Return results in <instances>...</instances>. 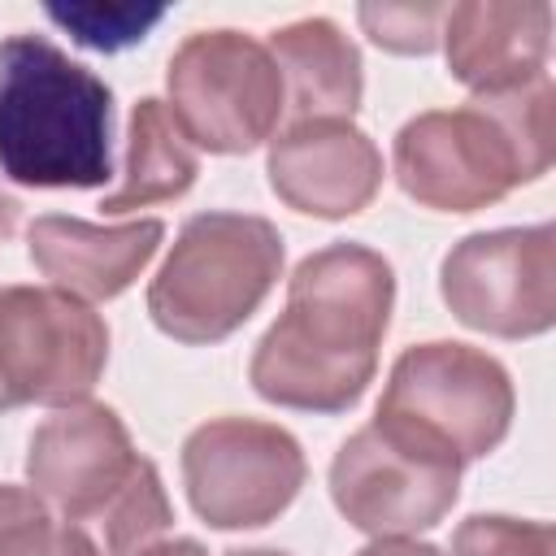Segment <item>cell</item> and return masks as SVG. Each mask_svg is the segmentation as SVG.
I'll return each instance as SVG.
<instances>
[{
    "mask_svg": "<svg viewBox=\"0 0 556 556\" xmlns=\"http://www.w3.org/2000/svg\"><path fill=\"white\" fill-rule=\"evenodd\" d=\"M226 556H282V552H226Z\"/></svg>",
    "mask_w": 556,
    "mask_h": 556,
    "instance_id": "d4e9b609",
    "label": "cell"
},
{
    "mask_svg": "<svg viewBox=\"0 0 556 556\" xmlns=\"http://www.w3.org/2000/svg\"><path fill=\"white\" fill-rule=\"evenodd\" d=\"M269 56L282 74V91H291V109L300 122L317 117H352L361 104V52L356 43L326 17H304L269 39Z\"/></svg>",
    "mask_w": 556,
    "mask_h": 556,
    "instance_id": "9a60e30c",
    "label": "cell"
},
{
    "mask_svg": "<svg viewBox=\"0 0 556 556\" xmlns=\"http://www.w3.org/2000/svg\"><path fill=\"white\" fill-rule=\"evenodd\" d=\"M48 17L70 30L74 43L96 48V52H117L139 43L165 9H139V4H48Z\"/></svg>",
    "mask_w": 556,
    "mask_h": 556,
    "instance_id": "d6986e66",
    "label": "cell"
},
{
    "mask_svg": "<svg viewBox=\"0 0 556 556\" xmlns=\"http://www.w3.org/2000/svg\"><path fill=\"white\" fill-rule=\"evenodd\" d=\"M195 182V152L161 100H139L126 135L122 182L104 195V213H130L156 200H174Z\"/></svg>",
    "mask_w": 556,
    "mask_h": 556,
    "instance_id": "2e32d148",
    "label": "cell"
},
{
    "mask_svg": "<svg viewBox=\"0 0 556 556\" xmlns=\"http://www.w3.org/2000/svg\"><path fill=\"white\" fill-rule=\"evenodd\" d=\"M182 478L191 508L217 530H248L274 521L304 482L300 443L252 417L204 421L182 447Z\"/></svg>",
    "mask_w": 556,
    "mask_h": 556,
    "instance_id": "9c48e42d",
    "label": "cell"
},
{
    "mask_svg": "<svg viewBox=\"0 0 556 556\" xmlns=\"http://www.w3.org/2000/svg\"><path fill=\"white\" fill-rule=\"evenodd\" d=\"M552 161V83L547 74L473 96L452 113H421L395 135L400 187L443 213L495 204L517 182H530Z\"/></svg>",
    "mask_w": 556,
    "mask_h": 556,
    "instance_id": "7a4b0ae2",
    "label": "cell"
},
{
    "mask_svg": "<svg viewBox=\"0 0 556 556\" xmlns=\"http://www.w3.org/2000/svg\"><path fill=\"white\" fill-rule=\"evenodd\" d=\"M361 556H443L430 543H408V539H378L374 547H365Z\"/></svg>",
    "mask_w": 556,
    "mask_h": 556,
    "instance_id": "7402d4cb",
    "label": "cell"
},
{
    "mask_svg": "<svg viewBox=\"0 0 556 556\" xmlns=\"http://www.w3.org/2000/svg\"><path fill=\"white\" fill-rule=\"evenodd\" d=\"M547 35H552V9L543 0H521V4L469 0L447 9L443 17L452 78L473 87V96H495L543 78Z\"/></svg>",
    "mask_w": 556,
    "mask_h": 556,
    "instance_id": "4fadbf2b",
    "label": "cell"
},
{
    "mask_svg": "<svg viewBox=\"0 0 556 556\" xmlns=\"http://www.w3.org/2000/svg\"><path fill=\"white\" fill-rule=\"evenodd\" d=\"M109 361V330L91 304L56 287H0V413L78 404Z\"/></svg>",
    "mask_w": 556,
    "mask_h": 556,
    "instance_id": "52a82bcc",
    "label": "cell"
},
{
    "mask_svg": "<svg viewBox=\"0 0 556 556\" xmlns=\"http://www.w3.org/2000/svg\"><path fill=\"white\" fill-rule=\"evenodd\" d=\"M378 417L413 426L460 460H473L508 434L513 382L486 352L465 343H421L395 361Z\"/></svg>",
    "mask_w": 556,
    "mask_h": 556,
    "instance_id": "ba28073f",
    "label": "cell"
},
{
    "mask_svg": "<svg viewBox=\"0 0 556 556\" xmlns=\"http://www.w3.org/2000/svg\"><path fill=\"white\" fill-rule=\"evenodd\" d=\"M391 295V265L361 243H334L304 256L291 274L282 317L256 343V395L308 413L356 404L378 365Z\"/></svg>",
    "mask_w": 556,
    "mask_h": 556,
    "instance_id": "6da1fadb",
    "label": "cell"
},
{
    "mask_svg": "<svg viewBox=\"0 0 556 556\" xmlns=\"http://www.w3.org/2000/svg\"><path fill=\"white\" fill-rule=\"evenodd\" d=\"M143 456H135L122 417L104 404H70L48 417L26 456L30 486L43 491L70 521L104 517L117 491L135 478Z\"/></svg>",
    "mask_w": 556,
    "mask_h": 556,
    "instance_id": "8fae6325",
    "label": "cell"
},
{
    "mask_svg": "<svg viewBox=\"0 0 556 556\" xmlns=\"http://www.w3.org/2000/svg\"><path fill=\"white\" fill-rule=\"evenodd\" d=\"M282 269V235L252 213H200L148 287L152 321L182 343H217L243 326Z\"/></svg>",
    "mask_w": 556,
    "mask_h": 556,
    "instance_id": "277c9868",
    "label": "cell"
},
{
    "mask_svg": "<svg viewBox=\"0 0 556 556\" xmlns=\"http://www.w3.org/2000/svg\"><path fill=\"white\" fill-rule=\"evenodd\" d=\"M104 78L43 35L0 43V169L22 187H100L113 178Z\"/></svg>",
    "mask_w": 556,
    "mask_h": 556,
    "instance_id": "3957f363",
    "label": "cell"
},
{
    "mask_svg": "<svg viewBox=\"0 0 556 556\" xmlns=\"http://www.w3.org/2000/svg\"><path fill=\"white\" fill-rule=\"evenodd\" d=\"M100 526H104L109 556H139L143 547H152V539L169 526V500H165V486H161L152 460H139L135 478L104 508Z\"/></svg>",
    "mask_w": 556,
    "mask_h": 556,
    "instance_id": "ac0fdd59",
    "label": "cell"
},
{
    "mask_svg": "<svg viewBox=\"0 0 556 556\" xmlns=\"http://www.w3.org/2000/svg\"><path fill=\"white\" fill-rule=\"evenodd\" d=\"M17 226V200H9V195H0V239L9 235Z\"/></svg>",
    "mask_w": 556,
    "mask_h": 556,
    "instance_id": "cb8c5ba5",
    "label": "cell"
},
{
    "mask_svg": "<svg viewBox=\"0 0 556 556\" xmlns=\"http://www.w3.org/2000/svg\"><path fill=\"white\" fill-rule=\"evenodd\" d=\"M161 222L91 226L78 217H35L30 222V261L56 282V291L109 300L126 291L161 243Z\"/></svg>",
    "mask_w": 556,
    "mask_h": 556,
    "instance_id": "5bb4252c",
    "label": "cell"
},
{
    "mask_svg": "<svg viewBox=\"0 0 556 556\" xmlns=\"http://www.w3.org/2000/svg\"><path fill=\"white\" fill-rule=\"evenodd\" d=\"M169 117L208 152H248L278 126L282 74L243 30H200L169 61Z\"/></svg>",
    "mask_w": 556,
    "mask_h": 556,
    "instance_id": "8992f818",
    "label": "cell"
},
{
    "mask_svg": "<svg viewBox=\"0 0 556 556\" xmlns=\"http://www.w3.org/2000/svg\"><path fill=\"white\" fill-rule=\"evenodd\" d=\"M382 182V156L365 130L343 117L295 122L269 148V187L300 213L352 217Z\"/></svg>",
    "mask_w": 556,
    "mask_h": 556,
    "instance_id": "7c38bea8",
    "label": "cell"
},
{
    "mask_svg": "<svg viewBox=\"0 0 556 556\" xmlns=\"http://www.w3.org/2000/svg\"><path fill=\"white\" fill-rule=\"evenodd\" d=\"M456 556H552V526L517 517H469L456 530Z\"/></svg>",
    "mask_w": 556,
    "mask_h": 556,
    "instance_id": "44dd1931",
    "label": "cell"
},
{
    "mask_svg": "<svg viewBox=\"0 0 556 556\" xmlns=\"http://www.w3.org/2000/svg\"><path fill=\"white\" fill-rule=\"evenodd\" d=\"M460 465L465 460L439 439L391 417H374L339 447L330 465V495L356 530L404 539L434 526L456 504Z\"/></svg>",
    "mask_w": 556,
    "mask_h": 556,
    "instance_id": "5b68a950",
    "label": "cell"
},
{
    "mask_svg": "<svg viewBox=\"0 0 556 556\" xmlns=\"http://www.w3.org/2000/svg\"><path fill=\"white\" fill-rule=\"evenodd\" d=\"M0 556H100L70 521H52L43 500L22 486H0Z\"/></svg>",
    "mask_w": 556,
    "mask_h": 556,
    "instance_id": "e0dca14e",
    "label": "cell"
},
{
    "mask_svg": "<svg viewBox=\"0 0 556 556\" xmlns=\"http://www.w3.org/2000/svg\"><path fill=\"white\" fill-rule=\"evenodd\" d=\"M139 556H208V552L200 543H191V539H174V543H152Z\"/></svg>",
    "mask_w": 556,
    "mask_h": 556,
    "instance_id": "603a6c76",
    "label": "cell"
},
{
    "mask_svg": "<svg viewBox=\"0 0 556 556\" xmlns=\"http://www.w3.org/2000/svg\"><path fill=\"white\" fill-rule=\"evenodd\" d=\"M365 35L387 52H430L443 35V4H361Z\"/></svg>",
    "mask_w": 556,
    "mask_h": 556,
    "instance_id": "ffe728a7",
    "label": "cell"
},
{
    "mask_svg": "<svg viewBox=\"0 0 556 556\" xmlns=\"http://www.w3.org/2000/svg\"><path fill=\"white\" fill-rule=\"evenodd\" d=\"M447 308L486 334L521 339L552 326L556 313V243L552 226L469 235L443 261Z\"/></svg>",
    "mask_w": 556,
    "mask_h": 556,
    "instance_id": "30bf717a",
    "label": "cell"
}]
</instances>
